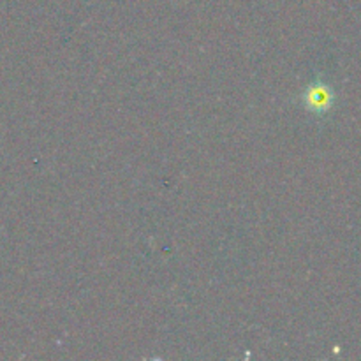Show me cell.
Wrapping results in <instances>:
<instances>
[{"mask_svg": "<svg viewBox=\"0 0 361 361\" xmlns=\"http://www.w3.org/2000/svg\"><path fill=\"white\" fill-rule=\"evenodd\" d=\"M303 104L312 113H324L334 104V90L326 83H312L303 94Z\"/></svg>", "mask_w": 361, "mask_h": 361, "instance_id": "1", "label": "cell"}]
</instances>
